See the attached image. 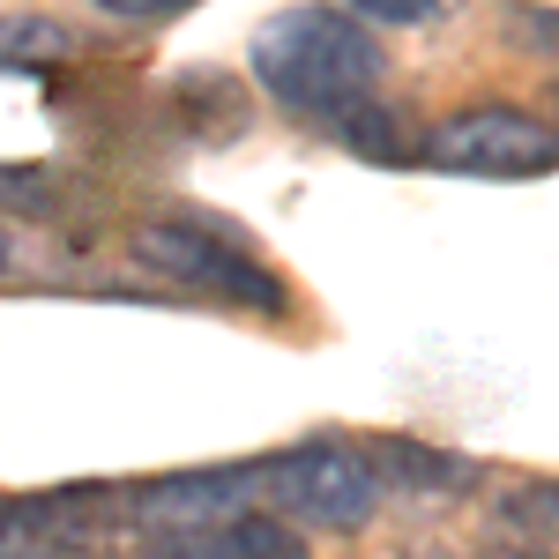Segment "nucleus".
Here are the masks:
<instances>
[{"mask_svg": "<svg viewBox=\"0 0 559 559\" xmlns=\"http://www.w3.org/2000/svg\"><path fill=\"white\" fill-rule=\"evenodd\" d=\"M388 52L344 8H284L254 31V83L306 120H336L350 105L381 97Z\"/></svg>", "mask_w": 559, "mask_h": 559, "instance_id": "nucleus-1", "label": "nucleus"}, {"mask_svg": "<svg viewBox=\"0 0 559 559\" xmlns=\"http://www.w3.org/2000/svg\"><path fill=\"white\" fill-rule=\"evenodd\" d=\"M128 254H134V269H150L157 284H173L187 299L239 306V313H261V321H284L292 313V284L254 254L247 231H231L210 210H173V216L134 224Z\"/></svg>", "mask_w": 559, "mask_h": 559, "instance_id": "nucleus-2", "label": "nucleus"}, {"mask_svg": "<svg viewBox=\"0 0 559 559\" xmlns=\"http://www.w3.org/2000/svg\"><path fill=\"white\" fill-rule=\"evenodd\" d=\"M381 500V471L366 463V448H344V440H306L254 463V508L306 530H366Z\"/></svg>", "mask_w": 559, "mask_h": 559, "instance_id": "nucleus-3", "label": "nucleus"}, {"mask_svg": "<svg viewBox=\"0 0 559 559\" xmlns=\"http://www.w3.org/2000/svg\"><path fill=\"white\" fill-rule=\"evenodd\" d=\"M128 530H134L128 492H105V485L0 500V552L8 559H90V552H112Z\"/></svg>", "mask_w": 559, "mask_h": 559, "instance_id": "nucleus-4", "label": "nucleus"}, {"mask_svg": "<svg viewBox=\"0 0 559 559\" xmlns=\"http://www.w3.org/2000/svg\"><path fill=\"white\" fill-rule=\"evenodd\" d=\"M426 165L463 179H537L559 165V134L552 120H530L515 105H477L426 134Z\"/></svg>", "mask_w": 559, "mask_h": 559, "instance_id": "nucleus-5", "label": "nucleus"}, {"mask_svg": "<svg viewBox=\"0 0 559 559\" xmlns=\"http://www.w3.org/2000/svg\"><path fill=\"white\" fill-rule=\"evenodd\" d=\"M128 508H134L142 530H216V522L254 508V463H224V471H187V477L134 485Z\"/></svg>", "mask_w": 559, "mask_h": 559, "instance_id": "nucleus-6", "label": "nucleus"}, {"mask_svg": "<svg viewBox=\"0 0 559 559\" xmlns=\"http://www.w3.org/2000/svg\"><path fill=\"white\" fill-rule=\"evenodd\" d=\"M366 463L381 471V492H411V500H448L477 485V463L440 455L426 440H366Z\"/></svg>", "mask_w": 559, "mask_h": 559, "instance_id": "nucleus-7", "label": "nucleus"}, {"mask_svg": "<svg viewBox=\"0 0 559 559\" xmlns=\"http://www.w3.org/2000/svg\"><path fill=\"white\" fill-rule=\"evenodd\" d=\"M165 120H173V134H187V142H231V134L247 128V90L231 83V75H210V68L173 75Z\"/></svg>", "mask_w": 559, "mask_h": 559, "instance_id": "nucleus-8", "label": "nucleus"}, {"mask_svg": "<svg viewBox=\"0 0 559 559\" xmlns=\"http://www.w3.org/2000/svg\"><path fill=\"white\" fill-rule=\"evenodd\" d=\"M210 552L216 559H306V537H299V522L269 515V508H247V515L210 530Z\"/></svg>", "mask_w": 559, "mask_h": 559, "instance_id": "nucleus-9", "label": "nucleus"}, {"mask_svg": "<svg viewBox=\"0 0 559 559\" xmlns=\"http://www.w3.org/2000/svg\"><path fill=\"white\" fill-rule=\"evenodd\" d=\"M492 522H500V537H515L522 552H552L559 545V485H522V492H508L492 508Z\"/></svg>", "mask_w": 559, "mask_h": 559, "instance_id": "nucleus-10", "label": "nucleus"}, {"mask_svg": "<svg viewBox=\"0 0 559 559\" xmlns=\"http://www.w3.org/2000/svg\"><path fill=\"white\" fill-rule=\"evenodd\" d=\"M329 134L344 142L350 157H403V128H395V112H388L381 97H366V105H350V112H336L329 120Z\"/></svg>", "mask_w": 559, "mask_h": 559, "instance_id": "nucleus-11", "label": "nucleus"}, {"mask_svg": "<svg viewBox=\"0 0 559 559\" xmlns=\"http://www.w3.org/2000/svg\"><path fill=\"white\" fill-rule=\"evenodd\" d=\"M75 31H60L52 15H8L0 23V68H31V60H68Z\"/></svg>", "mask_w": 559, "mask_h": 559, "instance_id": "nucleus-12", "label": "nucleus"}, {"mask_svg": "<svg viewBox=\"0 0 559 559\" xmlns=\"http://www.w3.org/2000/svg\"><path fill=\"white\" fill-rule=\"evenodd\" d=\"M60 179L52 173H31V165H0V210L15 216H60Z\"/></svg>", "mask_w": 559, "mask_h": 559, "instance_id": "nucleus-13", "label": "nucleus"}, {"mask_svg": "<svg viewBox=\"0 0 559 559\" xmlns=\"http://www.w3.org/2000/svg\"><path fill=\"white\" fill-rule=\"evenodd\" d=\"M366 31H426L448 15V0H344Z\"/></svg>", "mask_w": 559, "mask_h": 559, "instance_id": "nucleus-14", "label": "nucleus"}, {"mask_svg": "<svg viewBox=\"0 0 559 559\" xmlns=\"http://www.w3.org/2000/svg\"><path fill=\"white\" fill-rule=\"evenodd\" d=\"M508 31H515V45H537L559 60V8H508Z\"/></svg>", "mask_w": 559, "mask_h": 559, "instance_id": "nucleus-15", "label": "nucleus"}, {"mask_svg": "<svg viewBox=\"0 0 559 559\" xmlns=\"http://www.w3.org/2000/svg\"><path fill=\"white\" fill-rule=\"evenodd\" d=\"M142 559H216L210 552V530H165V537H150Z\"/></svg>", "mask_w": 559, "mask_h": 559, "instance_id": "nucleus-16", "label": "nucleus"}, {"mask_svg": "<svg viewBox=\"0 0 559 559\" xmlns=\"http://www.w3.org/2000/svg\"><path fill=\"white\" fill-rule=\"evenodd\" d=\"M90 8H105V15H120V23H157V15L194 8V0H90Z\"/></svg>", "mask_w": 559, "mask_h": 559, "instance_id": "nucleus-17", "label": "nucleus"}, {"mask_svg": "<svg viewBox=\"0 0 559 559\" xmlns=\"http://www.w3.org/2000/svg\"><path fill=\"white\" fill-rule=\"evenodd\" d=\"M8 269H15V231L0 224V276H8Z\"/></svg>", "mask_w": 559, "mask_h": 559, "instance_id": "nucleus-18", "label": "nucleus"}, {"mask_svg": "<svg viewBox=\"0 0 559 559\" xmlns=\"http://www.w3.org/2000/svg\"><path fill=\"white\" fill-rule=\"evenodd\" d=\"M552 134H559V90H552Z\"/></svg>", "mask_w": 559, "mask_h": 559, "instance_id": "nucleus-19", "label": "nucleus"}, {"mask_svg": "<svg viewBox=\"0 0 559 559\" xmlns=\"http://www.w3.org/2000/svg\"><path fill=\"white\" fill-rule=\"evenodd\" d=\"M0 559H8V552H0Z\"/></svg>", "mask_w": 559, "mask_h": 559, "instance_id": "nucleus-20", "label": "nucleus"}]
</instances>
